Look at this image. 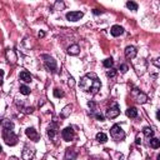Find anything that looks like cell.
<instances>
[{
    "mask_svg": "<svg viewBox=\"0 0 160 160\" xmlns=\"http://www.w3.org/2000/svg\"><path fill=\"white\" fill-rule=\"evenodd\" d=\"M80 89L84 90L85 93L90 94H96L101 88V83H100L99 78L94 73H88L85 76L81 78L80 80Z\"/></svg>",
    "mask_w": 160,
    "mask_h": 160,
    "instance_id": "1",
    "label": "cell"
},
{
    "mask_svg": "<svg viewBox=\"0 0 160 160\" xmlns=\"http://www.w3.org/2000/svg\"><path fill=\"white\" fill-rule=\"evenodd\" d=\"M3 79H4V70L0 69V86L3 85Z\"/></svg>",
    "mask_w": 160,
    "mask_h": 160,
    "instance_id": "31",
    "label": "cell"
},
{
    "mask_svg": "<svg viewBox=\"0 0 160 160\" xmlns=\"http://www.w3.org/2000/svg\"><path fill=\"white\" fill-rule=\"evenodd\" d=\"M106 75H108V78H114L115 75H117V70H115V69H110V70L106 73Z\"/></svg>",
    "mask_w": 160,
    "mask_h": 160,
    "instance_id": "29",
    "label": "cell"
},
{
    "mask_svg": "<svg viewBox=\"0 0 160 160\" xmlns=\"http://www.w3.org/2000/svg\"><path fill=\"white\" fill-rule=\"evenodd\" d=\"M34 154H35V149L30 145H25L23 153H21V156H23L24 160H30L34 156Z\"/></svg>",
    "mask_w": 160,
    "mask_h": 160,
    "instance_id": "6",
    "label": "cell"
},
{
    "mask_svg": "<svg viewBox=\"0 0 160 160\" xmlns=\"http://www.w3.org/2000/svg\"><path fill=\"white\" fill-rule=\"evenodd\" d=\"M43 59H44V64H45V68L48 69L49 71L54 73V71L56 70V61L51 58V56H49V55H43Z\"/></svg>",
    "mask_w": 160,
    "mask_h": 160,
    "instance_id": "4",
    "label": "cell"
},
{
    "mask_svg": "<svg viewBox=\"0 0 160 160\" xmlns=\"http://www.w3.org/2000/svg\"><path fill=\"white\" fill-rule=\"evenodd\" d=\"M154 64H155V67H156V68H159V59H155Z\"/></svg>",
    "mask_w": 160,
    "mask_h": 160,
    "instance_id": "37",
    "label": "cell"
},
{
    "mask_svg": "<svg viewBox=\"0 0 160 160\" xmlns=\"http://www.w3.org/2000/svg\"><path fill=\"white\" fill-rule=\"evenodd\" d=\"M103 64H104V67H105V68L110 69V68H113V65H114V61H113V59H111V58H108V59H105Z\"/></svg>",
    "mask_w": 160,
    "mask_h": 160,
    "instance_id": "25",
    "label": "cell"
},
{
    "mask_svg": "<svg viewBox=\"0 0 160 160\" xmlns=\"http://www.w3.org/2000/svg\"><path fill=\"white\" fill-rule=\"evenodd\" d=\"M76 151L74 149H67V153H65V160H74L76 158Z\"/></svg>",
    "mask_w": 160,
    "mask_h": 160,
    "instance_id": "14",
    "label": "cell"
},
{
    "mask_svg": "<svg viewBox=\"0 0 160 160\" xmlns=\"http://www.w3.org/2000/svg\"><path fill=\"white\" fill-rule=\"evenodd\" d=\"M110 136L115 142H123L125 139V131L121 129L119 125H113V128L110 129Z\"/></svg>",
    "mask_w": 160,
    "mask_h": 160,
    "instance_id": "3",
    "label": "cell"
},
{
    "mask_svg": "<svg viewBox=\"0 0 160 160\" xmlns=\"http://www.w3.org/2000/svg\"><path fill=\"white\" fill-rule=\"evenodd\" d=\"M143 133H144V135H145L146 138H153V135H154V130L151 129V128H149V126H146V128H144L143 129Z\"/></svg>",
    "mask_w": 160,
    "mask_h": 160,
    "instance_id": "18",
    "label": "cell"
},
{
    "mask_svg": "<svg viewBox=\"0 0 160 160\" xmlns=\"http://www.w3.org/2000/svg\"><path fill=\"white\" fill-rule=\"evenodd\" d=\"M128 69H129V68H128V65L126 64H123V65H120V69H119V70H120L121 73H126Z\"/></svg>",
    "mask_w": 160,
    "mask_h": 160,
    "instance_id": "30",
    "label": "cell"
},
{
    "mask_svg": "<svg viewBox=\"0 0 160 160\" xmlns=\"http://www.w3.org/2000/svg\"><path fill=\"white\" fill-rule=\"evenodd\" d=\"M135 144H136V145H139V144H142V139H140V136H139V135H138V136H136V140H135Z\"/></svg>",
    "mask_w": 160,
    "mask_h": 160,
    "instance_id": "34",
    "label": "cell"
},
{
    "mask_svg": "<svg viewBox=\"0 0 160 160\" xmlns=\"http://www.w3.org/2000/svg\"><path fill=\"white\" fill-rule=\"evenodd\" d=\"M3 138H4L5 143L10 146H14L18 144V136H16V134L13 131V129H4L3 130Z\"/></svg>",
    "mask_w": 160,
    "mask_h": 160,
    "instance_id": "2",
    "label": "cell"
},
{
    "mask_svg": "<svg viewBox=\"0 0 160 160\" xmlns=\"http://www.w3.org/2000/svg\"><path fill=\"white\" fill-rule=\"evenodd\" d=\"M61 136H63V139H64L65 142H71V140L75 138V131H74V129L71 126H68V128H65V129L61 131Z\"/></svg>",
    "mask_w": 160,
    "mask_h": 160,
    "instance_id": "5",
    "label": "cell"
},
{
    "mask_svg": "<svg viewBox=\"0 0 160 160\" xmlns=\"http://www.w3.org/2000/svg\"><path fill=\"white\" fill-rule=\"evenodd\" d=\"M6 58H8V60H9V63H15V60H16V56H15V54H14V51L13 50H8L6 51Z\"/></svg>",
    "mask_w": 160,
    "mask_h": 160,
    "instance_id": "19",
    "label": "cell"
},
{
    "mask_svg": "<svg viewBox=\"0 0 160 160\" xmlns=\"http://www.w3.org/2000/svg\"><path fill=\"white\" fill-rule=\"evenodd\" d=\"M25 134H26V136L29 138L30 140H33V142H39V139H40L39 133H38L34 128H28V129L25 130Z\"/></svg>",
    "mask_w": 160,
    "mask_h": 160,
    "instance_id": "8",
    "label": "cell"
},
{
    "mask_svg": "<svg viewBox=\"0 0 160 160\" xmlns=\"http://www.w3.org/2000/svg\"><path fill=\"white\" fill-rule=\"evenodd\" d=\"M96 140H98L99 143H106L108 142V136H106V134L104 133H98L96 134Z\"/></svg>",
    "mask_w": 160,
    "mask_h": 160,
    "instance_id": "17",
    "label": "cell"
},
{
    "mask_svg": "<svg viewBox=\"0 0 160 160\" xmlns=\"http://www.w3.org/2000/svg\"><path fill=\"white\" fill-rule=\"evenodd\" d=\"M70 113H71V106L70 105H68V106H65L64 109H63V111H61V118H68L69 115H70Z\"/></svg>",
    "mask_w": 160,
    "mask_h": 160,
    "instance_id": "20",
    "label": "cell"
},
{
    "mask_svg": "<svg viewBox=\"0 0 160 160\" xmlns=\"http://www.w3.org/2000/svg\"><path fill=\"white\" fill-rule=\"evenodd\" d=\"M126 8L130 9V10H133V11H136L138 10V4L136 3H134V1H128L126 3Z\"/></svg>",
    "mask_w": 160,
    "mask_h": 160,
    "instance_id": "23",
    "label": "cell"
},
{
    "mask_svg": "<svg viewBox=\"0 0 160 160\" xmlns=\"http://www.w3.org/2000/svg\"><path fill=\"white\" fill-rule=\"evenodd\" d=\"M20 93L23 95H29L30 94V88L26 85H20Z\"/></svg>",
    "mask_w": 160,
    "mask_h": 160,
    "instance_id": "24",
    "label": "cell"
},
{
    "mask_svg": "<svg viewBox=\"0 0 160 160\" xmlns=\"http://www.w3.org/2000/svg\"><path fill=\"white\" fill-rule=\"evenodd\" d=\"M1 151H3V148H1V145H0V154H1Z\"/></svg>",
    "mask_w": 160,
    "mask_h": 160,
    "instance_id": "38",
    "label": "cell"
},
{
    "mask_svg": "<svg viewBox=\"0 0 160 160\" xmlns=\"http://www.w3.org/2000/svg\"><path fill=\"white\" fill-rule=\"evenodd\" d=\"M53 94H54L55 98H63V96H64V93H63L60 89H54Z\"/></svg>",
    "mask_w": 160,
    "mask_h": 160,
    "instance_id": "27",
    "label": "cell"
},
{
    "mask_svg": "<svg viewBox=\"0 0 160 160\" xmlns=\"http://www.w3.org/2000/svg\"><path fill=\"white\" fill-rule=\"evenodd\" d=\"M74 79H73V78H69V85H70V86H74Z\"/></svg>",
    "mask_w": 160,
    "mask_h": 160,
    "instance_id": "35",
    "label": "cell"
},
{
    "mask_svg": "<svg viewBox=\"0 0 160 160\" xmlns=\"http://www.w3.org/2000/svg\"><path fill=\"white\" fill-rule=\"evenodd\" d=\"M95 118L98 119L99 121H104V117H103L101 114H95Z\"/></svg>",
    "mask_w": 160,
    "mask_h": 160,
    "instance_id": "32",
    "label": "cell"
},
{
    "mask_svg": "<svg viewBox=\"0 0 160 160\" xmlns=\"http://www.w3.org/2000/svg\"><path fill=\"white\" fill-rule=\"evenodd\" d=\"M45 36V33L44 31H39V38H44Z\"/></svg>",
    "mask_w": 160,
    "mask_h": 160,
    "instance_id": "36",
    "label": "cell"
},
{
    "mask_svg": "<svg viewBox=\"0 0 160 160\" xmlns=\"http://www.w3.org/2000/svg\"><path fill=\"white\" fill-rule=\"evenodd\" d=\"M138 54V50L135 46L130 45V46H126L125 48V56H126V59H134Z\"/></svg>",
    "mask_w": 160,
    "mask_h": 160,
    "instance_id": "11",
    "label": "cell"
},
{
    "mask_svg": "<svg viewBox=\"0 0 160 160\" xmlns=\"http://www.w3.org/2000/svg\"><path fill=\"white\" fill-rule=\"evenodd\" d=\"M64 8H65L64 3H60V1H56L55 3V6H54L55 10H61V9H64Z\"/></svg>",
    "mask_w": 160,
    "mask_h": 160,
    "instance_id": "28",
    "label": "cell"
},
{
    "mask_svg": "<svg viewBox=\"0 0 160 160\" xmlns=\"http://www.w3.org/2000/svg\"><path fill=\"white\" fill-rule=\"evenodd\" d=\"M133 96L136 99L138 103H140V104H144V103L148 100V96H146L144 93L140 92V90H138V89H134L133 90Z\"/></svg>",
    "mask_w": 160,
    "mask_h": 160,
    "instance_id": "9",
    "label": "cell"
},
{
    "mask_svg": "<svg viewBox=\"0 0 160 160\" xmlns=\"http://www.w3.org/2000/svg\"><path fill=\"white\" fill-rule=\"evenodd\" d=\"M84 16V14L81 11H69L67 14V19L69 21H78Z\"/></svg>",
    "mask_w": 160,
    "mask_h": 160,
    "instance_id": "10",
    "label": "cell"
},
{
    "mask_svg": "<svg viewBox=\"0 0 160 160\" xmlns=\"http://www.w3.org/2000/svg\"><path fill=\"white\" fill-rule=\"evenodd\" d=\"M93 13H94V14H95V15L103 14V11H101V10H99V9H94V10H93Z\"/></svg>",
    "mask_w": 160,
    "mask_h": 160,
    "instance_id": "33",
    "label": "cell"
},
{
    "mask_svg": "<svg viewBox=\"0 0 160 160\" xmlns=\"http://www.w3.org/2000/svg\"><path fill=\"white\" fill-rule=\"evenodd\" d=\"M110 33H111L113 36H120L121 34L124 33V29L120 26V25H114V26H111Z\"/></svg>",
    "mask_w": 160,
    "mask_h": 160,
    "instance_id": "12",
    "label": "cell"
},
{
    "mask_svg": "<svg viewBox=\"0 0 160 160\" xmlns=\"http://www.w3.org/2000/svg\"><path fill=\"white\" fill-rule=\"evenodd\" d=\"M3 125H4V129H13L14 128V124L9 120H4L3 121Z\"/></svg>",
    "mask_w": 160,
    "mask_h": 160,
    "instance_id": "26",
    "label": "cell"
},
{
    "mask_svg": "<svg viewBox=\"0 0 160 160\" xmlns=\"http://www.w3.org/2000/svg\"><path fill=\"white\" fill-rule=\"evenodd\" d=\"M126 117L128 118H136L138 117V110L136 108H134V106H131L126 110Z\"/></svg>",
    "mask_w": 160,
    "mask_h": 160,
    "instance_id": "16",
    "label": "cell"
},
{
    "mask_svg": "<svg viewBox=\"0 0 160 160\" xmlns=\"http://www.w3.org/2000/svg\"><path fill=\"white\" fill-rule=\"evenodd\" d=\"M119 114H120V108H119L118 104H114L111 108H109L108 110H106V117H108L109 119L117 118Z\"/></svg>",
    "mask_w": 160,
    "mask_h": 160,
    "instance_id": "7",
    "label": "cell"
},
{
    "mask_svg": "<svg viewBox=\"0 0 160 160\" xmlns=\"http://www.w3.org/2000/svg\"><path fill=\"white\" fill-rule=\"evenodd\" d=\"M55 134H56V128H55V125H53V126H49V129H48V136L50 138V139H54V138H55Z\"/></svg>",
    "mask_w": 160,
    "mask_h": 160,
    "instance_id": "21",
    "label": "cell"
},
{
    "mask_svg": "<svg viewBox=\"0 0 160 160\" xmlns=\"http://www.w3.org/2000/svg\"><path fill=\"white\" fill-rule=\"evenodd\" d=\"M19 78H20V80H23L24 83H30L31 81V75L30 73H28L26 70H23L19 75Z\"/></svg>",
    "mask_w": 160,
    "mask_h": 160,
    "instance_id": "13",
    "label": "cell"
},
{
    "mask_svg": "<svg viewBox=\"0 0 160 160\" xmlns=\"http://www.w3.org/2000/svg\"><path fill=\"white\" fill-rule=\"evenodd\" d=\"M79 51H80V48H79L78 44H74V45L69 46V49H68V53L70 55H78L79 54Z\"/></svg>",
    "mask_w": 160,
    "mask_h": 160,
    "instance_id": "15",
    "label": "cell"
},
{
    "mask_svg": "<svg viewBox=\"0 0 160 160\" xmlns=\"http://www.w3.org/2000/svg\"><path fill=\"white\" fill-rule=\"evenodd\" d=\"M150 146H151L153 149H158L160 146V140L156 139V138H153V139L150 140Z\"/></svg>",
    "mask_w": 160,
    "mask_h": 160,
    "instance_id": "22",
    "label": "cell"
}]
</instances>
